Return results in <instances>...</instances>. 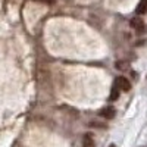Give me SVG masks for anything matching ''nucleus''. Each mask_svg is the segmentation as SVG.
Masks as SVG:
<instances>
[{"label":"nucleus","mask_w":147,"mask_h":147,"mask_svg":"<svg viewBox=\"0 0 147 147\" xmlns=\"http://www.w3.org/2000/svg\"><path fill=\"white\" fill-rule=\"evenodd\" d=\"M115 85L122 91H129L131 90V84H129V81L125 77H118L115 80Z\"/></svg>","instance_id":"nucleus-2"},{"label":"nucleus","mask_w":147,"mask_h":147,"mask_svg":"<svg viewBox=\"0 0 147 147\" xmlns=\"http://www.w3.org/2000/svg\"><path fill=\"white\" fill-rule=\"evenodd\" d=\"M136 13L137 15L147 13V0H140V3L137 5V9H136Z\"/></svg>","instance_id":"nucleus-4"},{"label":"nucleus","mask_w":147,"mask_h":147,"mask_svg":"<svg viewBox=\"0 0 147 147\" xmlns=\"http://www.w3.org/2000/svg\"><path fill=\"white\" fill-rule=\"evenodd\" d=\"M131 75H132V78H134V80H138V74H136L134 71H131Z\"/></svg>","instance_id":"nucleus-9"},{"label":"nucleus","mask_w":147,"mask_h":147,"mask_svg":"<svg viewBox=\"0 0 147 147\" xmlns=\"http://www.w3.org/2000/svg\"><path fill=\"white\" fill-rule=\"evenodd\" d=\"M37 2H40V3H47V5H50V3H53V0H37Z\"/></svg>","instance_id":"nucleus-8"},{"label":"nucleus","mask_w":147,"mask_h":147,"mask_svg":"<svg viewBox=\"0 0 147 147\" xmlns=\"http://www.w3.org/2000/svg\"><path fill=\"white\" fill-rule=\"evenodd\" d=\"M118 97H119V88L116 87V85H113L112 91H110V96H109V100L115 102V100H118Z\"/></svg>","instance_id":"nucleus-6"},{"label":"nucleus","mask_w":147,"mask_h":147,"mask_svg":"<svg viewBox=\"0 0 147 147\" xmlns=\"http://www.w3.org/2000/svg\"><path fill=\"white\" fill-rule=\"evenodd\" d=\"M115 115H116V110H115L112 106H106V107H103L102 110H99V116H102V118H105V119H112Z\"/></svg>","instance_id":"nucleus-3"},{"label":"nucleus","mask_w":147,"mask_h":147,"mask_svg":"<svg viewBox=\"0 0 147 147\" xmlns=\"http://www.w3.org/2000/svg\"><path fill=\"white\" fill-rule=\"evenodd\" d=\"M109 147H116V146H115V144H110V146H109Z\"/></svg>","instance_id":"nucleus-10"},{"label":"nucleus","mask_w":147,"mask_h":147,"mask_svg":"<svg viewBox=\"0 0 147 147\" xmlns=\"http://www.w3.org/2000/svg\"><path fill=\"white\" fill-rule=\"evenodd\" d=\"M116 68L121 69V71H125V69H129V63L125 62V60H118V62H116Z\"/></svg>","instance_id":"nucleus-7"},{"label":"nucleus","mask_w":147,"mask_h":147,"mask_svg":"<svg viewBox=\"0 0 147 147\" xmlns=\"http://www.w3.org/2000/svg\"><path fill=\"white\" fill-rule=\"evenodd\" d=\"M131 27L136 30L138 34H144L146 32V24H144V21L143 19H140V18H132L131 19Z\"/></svg>","instance_id":"nucleus-1"},{"label":"nucleus","mask_w":147,"mask_h":147,"mask_svg":"<svg viewBox=\"0 0 147 147\" xmlns=\"http://www.w3.org/2000/svg\"><path fill=\"white\" fill-rule=\"evenodd\" d=\"M82 147H96L94 144V140L90 134H85L84 138H82Z\"/></svg>","instance_id":"nucleus-5"}]
</instances>
